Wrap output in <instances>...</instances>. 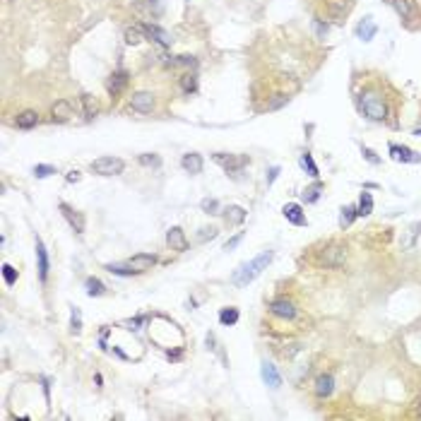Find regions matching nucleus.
Returning a JSON list of instances; mask_svg holds the SVG:
<instances>
[{
    "label": "nucleus",
    "instance_id": "17",
    "mask_svg": "<svg viewBox=\"0 0 421 421\" xmlns=\"http://www.w3.org/2000/svg\"><path fill=\"white\" fill-rule=\"evenodd\" d=\"M60 212H63V217L68 219V224H70L77 233L84 231V217H82L79 212H75V210H73L70 205H65V202H60Z\"/></svg>",
    "mask_w": 421,
    "mask_h": 421
},
{
    "label": "nucleus",
    "instance_id": "9",
    "mask_svg": "<svg viewBox=\"0 0 421 421\" xmlns=\"http://www.w3.org/2000/svg\"><path fill=\"white\" fill-rule=\"evenodd\" d=\"M166 243H169V248L176 250V253L188 250V238H186V233H183L181 227H171V229L166 231Z\"/></svg>",
    "mask_w": 421,
    "mask_h": 421
},
{
    "label": "nucleus",
    "instance_id": "11",
    "mask_svg": "<svg viewBox=\"0 0 421 421\" xmlns=\"http://www.w3.org/2000/svg\"><path fill=\"white\" fill-rule=\"evenodd\" d=\"M282 214L287 217V222H291L296 227H306V212H304V207L299 202H287Z\"/></svg>",
    "mask_w": 421,
    "mask_h": 421
},
{
    "label": "nucleus",
    "instance_id": "24",
    "mask_svg": "<svg viewBox=\"0 0 421 421\" xmlns=\"http://www.w3.org/2000/svg\"><path fill=\"white\" fill-rule=\"evenodd\" d=\"M128 84V73H123V70H118V73H114L111 75V79H109V92L111 94H120V89Z\"/></svg>",
    "mask_w": 421,
    "mask_h": 421
},
{
    "label": "nucleus",
    "instance_id": "27",
    "mask_svg": "<svg viewBox=\"0 0 421 421\" xmlns=\"http://www.w3.org/2000/svg\"><path fill=\"white\" fill-rule=\"evenodd\" d=\"M356 217H359V214H356V207H354V205H344V207L340 210V227H342V229H349L351 222H354Z\"/></svg>",
    "mask_w": 421,
    "mask_h": 421
},
{
    "label": "nucleus",
    "instance_id": "3",
    "mask_svg": "<svg viewBox=\"0 0 421 421\" xmlns=\"http://www.w3.org/2000/svg\"><path fill=\"white\" fill-rule=\"evenodd\" d=\"M315 263L320 265V268H342L346 263V246H340V243H330V246H325L320 253H318V258H315Z\"/></svg>",
    "mask_w": 421,
    "mask_h": 421
},
{
    "label": "nucleus",
    "instance_id": "33",
    "mask_svg": "<svg viewBox=\"0 0 421 421\" xmlns=\"http://www.w3.org/2000/svg\"><path fill=\"white\" fill-rule=\"evenodd\" d=\"M301 166L308 171V176H310V178H318V176H320V171H318V166H315L313 156H310L308 152H304V156H301Z\"/></svg>",
    "mask_w": 421,
    "mask_h": 421
},
{
    "label": "nucleus",
    "instance_id": "43",
    "mask_svg": "<svg viewBox=\"0 0 421 421\" xmlns=\"http://www.w3.org/2000/svg\"><path fill=\"white\" fill-rule=\"evenodd\" d=\"M361 154L366 156V161H368V164H381V156L373 152V150H368V147H361Z\"/></svg>",
    "mask_w": 421,
    "mask_h": 421
},
{
    "label": "nucleus",
    "instance_id": "22",
    "mask_svg": "<svg viewBox=\"0 0 421 421\" xmlns=\"http://www.w3.org/2000/svg\"><path fill=\"white\" fill-rule=\"evenodd\" d=\"M37 260H38V277L43 282L48 277V255H46V248H43L41 238H37Z\"/></svg>",
    "mask_w": 421,
    "mask_h": 421
},
{
    "label": "nucleus",
    "instance_id": "46",
    "mask_svg": "<svg viewBox=\"0 0 421 421\" xmlns=\"http://www.w3.org/2000/svg\"><path fill=\"white\" fill-rule=\"evenodd\" d=\"M277 176H279V166H272V169H269V176H268V186H272V183H274V178H277Z\"/></svg>",
    "mask_w": 421,
    "mask_h": 421
},
{
    "label": "nucleus",
    "instance_id": "38",
    "mask_svg": "<svg viewBox=\"0 0 421 421\" xmlns=\"http://www.w3.org/2000/svg\"><path fill=\"white\" fill-rule=\"evenodd\" d=\"M287 104H289V96L287 94H274V99L268 104V111H277V109H282Z\"/></svg>",
    "mask_w": 421,
    "mask_h": 421
},
{
    "label": "nucleus",
    "instance_id": "15",
    "mask_svg": "<svg viewBox=\"0 0 421 421\" xmlns=\"http://www.w3.org/2000/svg\"><path fill=\"white\" fill-rule=\"evenodd\" d=\"M128 265L135 272H147V269H152L156 265V255H152V253H137V255H133L128 260Z\"/></svg>",
    "mask_w": 421,
    "mask_h": 421
},
{
    "label": "nucleus",
    "instance_id": "29",
    "mask_svg": "<svg viewBox=\"0 0 421 421\" xmlns=\"http://www.w3.org/2000/svg\"><path fill=\"white\" fill-rule=\"evenodd\" d=\"M84 287H87V294H89V296H101V294L106 291L104 282H101V279H96V277H87Z\"/></svg>",
    "mask_w": 421,
    "mask_h": 421
},
{
    "label": "nucleus",
    "instance_id": "14",
    "mask_svg": "<svg viewBox=\"0 0 421 421\" xmlns=\"http://www.w3.org/2000/svg\"><path fill=\"white\" fill-rule=\"evenodd\" d=\"M349 10H351V2L349 0H327V15L335 22H342L346 15H349Z\"/></svg>",
    "mask_w": 421,
    "mask_h": 421
},
{
    "label": "nucleus",
    "instance_id": "30",
    "mask_svg": "<svg viewBox=\"0 0 421 421\" xmlns=\"http://www.w3.org/2000/svg\"><path fill=\"white\" fill-rule=\"evenodd\" d=\"M419 231H421V222H417V224H412V227H409V231H407V236L402 238V248H404V250H409V248L414 246V241H417Z\"/></svg>",
    "mask_w": 421,
    "mask_h": 421
},
{
    "label": "nucleus",
    "instance_id": "49",
    "mask_svg": "<svg viewBox=\"0 0 421 421\" xmlns=\"http://www.w3.org/2000/svg\"><path fill=\"white\" fill-rule=\"evenodd\" d=\"M417 414H419V417H421V404H419V407H417Z\"/></svg>",
    "mask_w": 421,
    "mask_h": 421
},
{
    "label": "nucleus",
    "instance_id": "47",
    "mask_svg": "<svg viewBox=\"0 0 421 421\" xmlns=\"http://www.w3.org/2000/svg\"><path fill=\"white\" fill-rule=\"evenodd\" d=\"M79 181V171H70L68 173V183H77Z\"/></svg>",
    "mask_w": 421,
    "mask_h": 421
},
{
    "label": "nucleus",
    "instance_id": "16",
    "mask_svg": "<svg viewBox=\"0 0 421 421\" xmlns=\"http://www.w3.org/2000/svg\"><path fill=\"white\" fill-rule=\"evenodd\" d=\"M73 118V106L68 104V101H56L53 106H51V120L53 123H68Z\"/></svg>",
    "mask_w": 421,
    "mask_h": 421
},
{
    "label": "nucleus",
    "instance_id": "8",
    "mask_svg": "<svg viewBox=\"0 0 421 421\" xmlns=\"http://www.w3.org/2000/svg\"><path fill=\"white\" fill-rule=\"evenodd\" d=\"M130 106H133V111H137V114H152L154 94L152 92H135L133 99H130Z\"/></svg>",
    "mask_w": 421,
    "mask_h": 421
},
{
    "label": "nucleus",
    "instance_id": "5",
    "mask_svg": "<svg viewBox=\"0 0 421 421\" xmlns=\"http://www.w3.org/2000/svg\"><path fill=\"white\" fill-rule=\"evenodd\" d=\"M269 313L282 320H294L299 310L294 306V301H289V299H274V301H269Z\"/></svg>",
    "mask_w": 421,
    "mask_h": 421
},
{
    "label": "nucleus",
    "instance_id": "4",
    "mask_svg": "<svg viewBox=\"0 0 421 421\" xmlns=\"http://www.w3.org/2000/svg\"><path fill=\"white\" fill-rule=\"evenodd\" d=\"M123 169H125V161L118 156H99L92 161V171L99 176H118L123 173Z\"/></svg>",
    "mask_w": 421,
    "mask_h": 421
},
{
    "label": "nucleus",
    "instance_id": "35",
    "mask_svg": "<svg viewBox=\"0 0 421 421\" xmlns=\"http://www.w3.org/2000/svg\"><path fill=\"white\" fill-rule=\"evenodd\" d=\"M200 207H202V212H207V214H222V207H219V202H217L214 197H205V200L200 202Z\"/></svg>",
    "mask_w": 421,
    "mask_h": 421
},
{
    "label": "nucleus",
    "instance_id": "20",
    "mask_svg": "<svg viewBox=\"0 0 421 421\" xmlns=\"http://www.w3.org/2000/svg\"><path fill=\"white\" fill-rule=\"evenodd\" d=\"M260 373H263V381H265V385H269L272 390H277L279 385H282V376H279V371L272 366V364H263V368H260Z\"/></svg>",
    "mask_w": 421,
    "mask_h": 421
},
{
    "label": "nucleus",
    "instance_id": "42",
    "mask_svg": "<svg viewBox=\"0 0 421 421\" xmlns=\"http://www.w3.org/2000/svg\"><path fill=\"white\" fill-rule=\"evenodd\" d=\"M106 269L109 272H114V274H120V277H130V274H135V269L130 268H123V265H106Z\"/></svg>",
    "mask_w": 421,
    "mask_h": 421
},
{
    "label": "nucleus",
    "instance_id": "40",
    "mask_svg": "<svg viewBox=\"0 0 421 421\" xmlns=\"http://www.w3.org/2000/svg\"><path fill=\"white\" fill-rule=\"evenodd\" d=\"M217 233H219V229L217 227H205V229H200V233H197V238L205 243V241H212V238H217Z\"/></svg>",
    "mask_w": 421,
    "mask_h": 421
},
{
    "label": "nucleus",
    "instance_id": "31",
    "mask_svg": "<svg viewBox=\"0 0 421 421\" xmlns=\"http://www.w3.org/2000/svg\"><path fill=\"white\" fill-rule=\"evenodd\" d=\"M219 323L222 325H236L238 323V310L236 308H222V313H219Z\"/></svg>",
    "mask_w": 421,
    "mask_h": 421
},
{
    "label": "nucleus",
    "instance_id": "12",
    "mask_svg": "<svg viewBox=\"0 0 421 421\" xmlns=\"http://www.w3.org/2000/svg\"><path fill=\"white\" fill-rule=\"evenodd\" d=\"M332 390H335V378H332L330 373H323V376H318V378H315L313 392H315V397H318V400L330 397V395H332Z\"/></svg>",
    "mask_w": 421,
    "mask_h": 421
},
{
    "label": "nucleus",
    "instance_id": "2",
    "mask_svg": "<svg viewBox=\"0 0 421 421\" xmlns=\"http://www.w3.org/2000/svg\"><path fill=\"white\" fill-rule=\"evenodd\" d=\"M359 106L366 114V118H371V120H385L387 118V106H385L383 94L376 92V89L364 92L361 99H359Z\"/></svg>",
    "mask_w": 421,
    "mask_h": 421
},
{
    "label": "nucleus",
    "instance_id": "7",
    "mask_svg": "<svg viewBox=\"0 0 421 421\" xmlns=\"http://www.w3.org/2000/svg\"><path fill=\"white\" fill-rule=\"evenodd\" d=\"M214 161L224 166L227 173H238L246 164H248V156H233V154H214Z\"/></svg>",
    "mask_w": 421,
    "mask_h": 421
},
{
    "label": "nucleus",
    "instance_id": "19",
    "mask_svg": "<svg viewBox=\"0 0 421 421\" xmlns=\"http://www.w3.org/2000/svg\"><path fill=\"white\" fill-rule=\"evenodd\" d=\"M222 214H224V219H227L229 227H238V224L246 222V210L238 207V205H231L227 210H222Z\"/></svg>",
    "mask_w": 421,
    "mask_h": 421
},
{
    "label": "nucleus",
    "instance_id": "25",
    "mask_svg": "<svg viewBox=\"0 0 421 421\" xmlns=\"http://www.w3.org/2000/svg\"><path fill=\"white\" fill-rule=\"evenodd\" d=\"M142 38H147V37H145V32H142V27H140V24H135V27H128V29H125V43H128V46H140V43H142Z\"/></svg>",
    "mask_w": 421,
    "mask_h": 421
},
{
    "label": "nucleus",
    "instance_id": "48",
    "mask_svg": "<svg viewBox=\"0 0 421 421\" xmlns=\"http://www.w3.org/2000/svg\"><path fill=\"white\" fill-rule=\"evenodd\" d=\"M94 381H96V385L101 387V383H104V378H101V373H96V376H94Z\"/></svg>",
    "mask_w": 421,
    "mask_h": 421
},
{
    "label": "nucleus",
    "instance_id": "21",
    "mask_svg": "<svg viewBox=\"0 0 421 421\" xmlns=\"http://www.w3.org/2000/svg\"><path fill=\"white\" fill-rule=\"evenodd\" d=\"M181 166H183V171H188V173H200L202 171V156L200 154H186L183 159H181Z\"/></svg>",
    "mask_w": 421,
    "mask_h": 421
},
{
    "label": "nucleus",
    "instance_id": "41",
    "mask_svg": "<svg viewBox=\"0 0 421 421\" xmlns=\"http://www.w3.org/2000/svg\"><path fill=\"white\" fill-rule=\"evenodd\" d=\"M140 164L142 166H161V159L156 156V154H140Z\"/></svg>",
    "mask_w": 421,
    "mask_h": 421
},
{
    "label": "nucleus",
    "instance_id": "23",
    "mask_svg": "<svg viewBox=\"0 0 421 421\" xmlns=\"http://www.w3.org/2000/svg\"><path fill=\"white\" fill-rule=\"evenodd\" d=\"M37 123H38L37 111H22V114L15 118V125L22 128V130H29V128H34Z\"/></svg>",
    "mask_w": 421,
    "mask_h": 421
},
{
    "label": "nucleus",
    "instance_id": "18",
    "mask_svg": "<svg viewBox=\"0 0 421 421\" xmlns=\"http://www.w3.org/2000/svg\"><path fill=\"white\" fill-rule=\"evenodd\" d=\"M376 32H378V27H376L373 17H364V19L356 24V37L361 38V41H371V38L376 37Z\"/></svg>",
    "mask_w": 421,
    "mask_h": 421
},
{
    "label": "nucleus",
    "instance_id": "10",
    "mask_svg": "<svg viewBox=\"0 0 421 421\" xmlns=\"http://www.w3.org/2000/svg\"><path fill=\"white\" fill-rule=\"evenodd\" d=\"M142 27V32H145V37L150 38V41H154V43H159V46H171V34L166 32V29H161V27H156V24H140Z\"/></svg>",
    "mask_w": 421,
    "mask_h": 421
},
{
    "label": "nucleus",
    "instance_id": "34",
    "mask_svg": "<svg viewBox=\"0 0 421 421\" xmlns=\"http://www.w3.org/2000/svg\"><path fill=\"white\" fill-rule=\"evenodd\" d=\"M181 89H183L186 94H192V92L197 89V77L192 75V73H186V75L181 77Z\"/></svg>",
    "mask_w": 421,
    "mask_h": 421
},
{
    "label": "nucleus",
    "instance_id": "44",
    "mask_svg": "<svg viewBox=\"0 0 421 421\" xmlns=\"http://www.w3.org/2000/svg\"><path fill=\"white\" fill-rule=\"evenodd\" d=\"M313 27H315V32H318V38H325V37H327V32H330V27H327V24H323V19H315V22H313Z\"/></svg>",
    "mask_w": 421,
    "mask_h": 421
},
{
    "label": "nucleus",
    "instance_id": "6",
    "mask_svg": "<svg viewBox=\"0 0 421 421\" xmlns=\"http://www.w3.org/2000/svg\"><path fill=\"white\" fill-rule=\"evenodd\" d=\"M387 2L392 5V10H395L404 22L419 17V5H417V0H387Z\"/></svg>",
    "mask_w": 421,
    "mask_h": 421
},
{
    "label": "nucleus",
    "instance_id": "37",
    "mask_svg": "<svg viewBox=\"0 0 421 421\" xmlns=\"http://www.w3.org/2000/svg\"><path fill=\"white\" fill-rule=\"evenodd\" d=\"M2 279H5V284H7V287H12V284L17 282V269L12 268V265H7V263H5V265H2Z\"/></svg>",
    "mask_w": 421,
    "mask_h": 421
},
{
    "label": "nucleus",
    "instance_id": "39",
    "mask_svg": "<svg viewBox=\"0 0 421 421\" xmlns=\"http://www.w3.org/2000/svg\"><path fill=\"white\" fill-rule=\"evenodd\" d=\"M34 173H37V178H46V176L56 173V166H51V164H37L34 166Z\"/></svg>",
    "mask_w": 421,
    "mask_h": 421
},
{
    "label": "nucleus",
    "instance_id": "1",
    "mask_svg": "<svg viewBox=\"0 0 421 421\" xmlns=\"http://www.w3.org/2000/svg\"><path fill=\"white\" fill-rule=\"evenodd\" d=\"M269 263H272V250H263L258 258H253L250 263H246V265H241V268L233 272V284H238V287H246V284H250L263 269L268 268Z\"/></svg>",
    "mask_w": 421,
    "mask_h": 421
},
{
    "label": "nucleus",
    "instance_id": "45",
    "mask_svg": "<svg viewBox=\"0 0 421 421\" xmlns=\"http://www.w3.org/2000/svg\"><path fill=\"white\" fill-rule=\"evenodd\" d=\"M241 238H243V233H236L233 238H229V241H227V246H224V250H233V248L241 243Z\"/></svg>",
    "mask_w": 421,
    "mask_h": 421
},
{
    "label": "nucleus",
    "instance_id": "28",
    "mask_svg": "<svg viewBox=\"0 0 421 421\" xmlns=\"http://www.w3.org/2000/svg\"><path fill=\"white\" fill-rule=\"evenodd\" d=\"M371 212H373V197H371V192H361V200H359L356 214H359V217H368Z\"/></svg>",
    "mask_w": 421,
    "mask_h": 421
},
{
    "label": "nucleus",
    "instance_id": "13",
    "mask_svg": "<svg viewBox=\"0 0 421 421\" xmlns=\"http://www.w3.org/2000/svg\"><path fill=\"white\" fill-rule=\"evenodd\" d=\"M390 156L395 161H402V164H419L421 156L409 147H402V145H390Z\"/></svg>",
    "mask_w": 421,
    "mask_h": 421
},
{
    "label": "nucleus",
    "instance_id": "26",
    "mask_svg": "<svg viewBox=\"0 0 421 421\" xmlns=\"http://www.w3.org/2000/svg\"><path fill=\"white\" fill-rule=\"evenodd\" d=\"M79 101H82V109H84V115H87V118H94V115L99 114V104H96V99H94L92 94H82Z\"/></svg>",
    "mask_w": 421,
    "mask_h": 421
},
{
    "label": "nucleus",
    "instance_id": "36",
    "mask_svg": "<svg viewBox=\"0 0 421 421\" xmlns=\"http://www.w3.org/2000/svg\"><path fill=\"white\" fill-rule=\"evenodd\" d=\"M70 332H73V335H79V332H82V315H79V308H73V313H70Z\"/></svg>",
    "mask_w": 421,
    "mask_h": 421
},
{
    "label": "nucleus",
    "instance_id": "32",
    "mask_svg": "<svg viewBox=\"0 0 421 421\" xmlns=\"http://www.w3.org/2000/svg\"><path fill=\"white\" fill-rule=\"evenodd\" d=\"M323 188H325V186H323L320 181H315L313 186H308L306 191H304V200H306V202H318V197H320Z\"/></svg>",
    "mask_w": 421,
    "mask_h": 421
}]
</instances>
